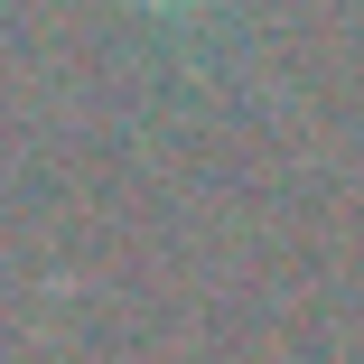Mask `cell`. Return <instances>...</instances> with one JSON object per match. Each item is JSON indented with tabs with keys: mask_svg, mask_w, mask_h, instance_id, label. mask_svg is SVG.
Returning a JSON list of instances; mask_svg holds the SVG:
<instances>
[{
	"mask_svg": "<svg viewBox=\"0 0 364 364\" xmlns=\"http://www.w3.org/2000/svg\"><path fill=\"white\" fill-rule=\"evenodd\" d=\"M140 10H205V0H140Z\"/></svg>",
	"mask_w": 364,
	"mask_h": 364,
	"instance_id": "1",
	"label": "cell"
}]
</instances>
